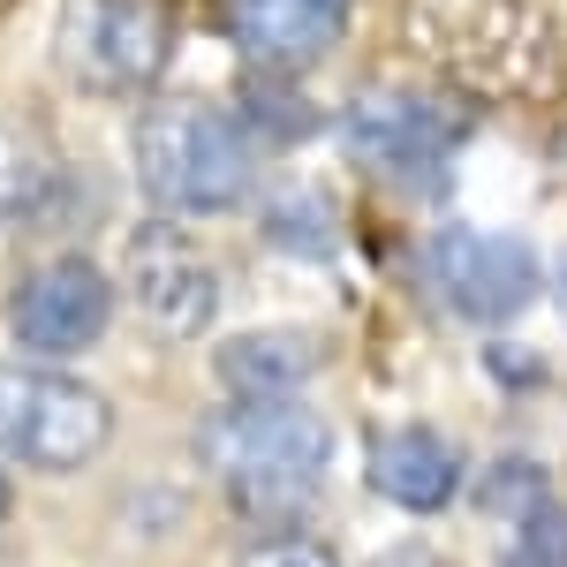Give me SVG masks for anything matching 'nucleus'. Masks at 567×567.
I'll return each instance as SVG.
<instances>
[{
  "label": "nucleus",
  "mask_w": 567,
  "mask_h": 567,
  "mask_svg": "<svg viewBox=\"0 0 567 567\" xmlns=\"http://www.w3.org/2000/svg\"><path fill=\"white\" fill-rule=\"evenodd\" d=\"M197 454L205 470L227 484L235 507L250 515H288L303 507L318 477H326V454H333V432L326 416H310L296 393H272V401H235L219 409L213 424L197 432Z\"/></svg>",
  "instance_id": "1"
},
{
  "label": "nucleus",
  "mask_w": 567,
  "mask_h": 567,
  "mask_svg": "<svg viewBox=\"0 0 567 567\" xmlns=\"http://www.w3.org/2000/svg\"><path fill=\"white\" fill-rule=\"evenodd\" d=\"M130 159L136 182L159 213H235L258 182V159H250V136L235 130L219 106H197V99H159L144 106L130 130Z\"/></svg>",
  "instance_id": "2"
},
{
  "label": "nucleus",
  "mask_w": 567,
  "mask_h": 567,
  "mask_svg": "<svg viewBox=\"0 0 567 567\" xmlns=\"http://www.w3.org/2000/svg\"><path fill=\"white\" fill-rule=\"evenodd\" d=\"M416 39L477 91H553L560 53L537 0H416Z\"/></svg>",
  "instance_id": "3"
},
{
  "label": "nucleus",
  "mask_w": 567,
  "mask_h": 567,
  "mask_svg": "<svg viewBox=\"0 0 567 567\" xmlns=\"http://www.w3.org/2000/svg\"><path fill=\"white\" fill-rule=\"evenodd\" d=\"M106 439H114L106 393L45 363H0V462L69 477L106 454Z\"/></svg>",
  "instance_id": "4"
},
{
  "label": "nucleus",
  "mask_w": 567,
  "mask_h": 567,
  "mask_svg": "<svg viewBox=\"0 0 567 567\" xmlns=\"http://www.w3.org/2000/svg\"><path fill=\"white\" fill-rule=\"evenodd\" d=\"M167 45H175V23L159 0H69L53 23L61 69L106 99H130L152 84L167 69Z\"/></svg>",
  "instance_id": "5"
},
{
  "label": "nucleus",
  "mask_w": 567,
  "mask_h": 567,
  "mask_svg": "<svg viewBox=\"0 0 567 567\" xmlns=\"http://www.w3.org/2000/svg\"><path fill=\"white\" fill-rule=\"evenodd\" d=\"M424 272L446 296V310L477 318V326H499V318H523L537 303V250L523 235H492V227H439L432 250H424Z\"/></svg>",
  "instance_id": "6"
},
{
  "label": "nucleus",
  "mask_w": 567,
  "mask_h": 567,
  "mask_svg": "<svg viewBox=\"0 0 567 567\" xmlns=\"http://www.w3.org/2000/svg\"><path fill=\"white\" fill-rule=\"evenodd\" d=\"M122 288H130V303L144 310V326H159L167 341H197L219 318L213 258H205L182 227H167V219H152V227L130 235V250H122Z\"/></svg>",
  "instance_id": "7"
},
{
  "label": "nucleus",
  "mask_w": 567,
  "mask_h": 567,
  "mask_svg": "<svg viewBox=\"0 0 567 567\" xmlns=\"http://www.w3.org/2000/svg\"><path fill=\"white\" fill-rule=\"evenodd\" d=\"M114 318V288L91 258H53L39 272H23V288L8 296V326L16 341L39 355H76L106 333Z\"/></svg>",
  "instance_id": "8"
},
{
  "label": "nucleus",
  "mask_w": 567,
  "mask_h": 567,
  "mask_svg": "<svg viewBox=\"0 0 567 567\" xmlns=\"http://www.w3.org/2000/svg\"><path fill=\"white\" fill-rule=\"evenodd\" d=\"M341 136H349L355 159L379 167V175H424V167H439L454 152L462 114H446L424 91H363L349 106V122H341Z\"/></svg>",
  "instance_id": "9"
},
{
  "label": "nucleus",
  "mask_w": 567,
  "mask_h": 567,
  "mask_svg": "<svg viewBox=\"0 0 567 567\" xmlns=\"http://www.w3.org/2000/svg\"><path fill=\"white\" fill-rule=\"evenodd\" d=\"M235 16V45L265 61V69H303L341 39L349 0H227Z\"/></svg>",
  "instance_id": "10"
},
{
  "label": "nucleus",
  "mask_w": 567,
  "mask_h": 567,
  "mask_svg": "<svg viewBox=\"0 0 567 567\" xmlns=\"http://www.w3.org/2000/svg\"><path fill=\"white\" fill-rule=\"evenodd\" d=\"M371 492L393 499V507H409V515H432L454 499V484H462V462H454V446L424 424H401V432H379L371 439Z\"/></svg>",
  "instance_id": "11"
},
{
  "label": "nucleus",
  "mask_w": 567,
  "mask_h": 567,
  "mask_svg": "<svg viewBox=\"0 0 567 567\" xmlns=\"http://www.w3.org/2000/svg\"><path fill=\"white\" fill-rule=\"evenodd\" d=\"M318 371L303 333H243L219 349V386L235 401H272V393H303V379Z\"/></svg>",
  "instance_id": "12"
},
{
  "label": "nucleus",
  "mask_w": 567,
  "mask_h": 567,
  "mask_svg": "<svg viewBox=\"0 0 567 567\" xmlns=\"http://www.w3.org/2000/svg\"><path fill=\"white\" fill-rule=\"evenodd\" d=\"M53 197V159L23 130H0V219H31Z\"/></svg>",
  "instance_id": "13"
},
{
  "label": "nucleus",
  "mask_w": 567,
  "mask_h": 567,
  "mask_svg": "<svg viewBox=\"0 0 567 567\" xmlns=\"http://www.w3.org/2000/svg\"><path fill=\"white\" fill-rule=\"evenodd\" d=\"M507 529H515V537H507L499 567H567V507L553 499V492H545V499H529Z\"/></svg>",
  "instance_id": "14"
},
{
  "label": "nucleus",
  "mask_w": 567,
  "mask_h": 567,
  "mask_svg": "<svg viewBox=\"0 0 567 567\" xmlns=\"http://www.w3.org/2000/svg\"><path fill=\"white\" fill-rule=\"evenodd\" d=\"M235 567H341V553L326 537H258Z\"/></svg>",
  "instance_id": "15"
},
{
  "label": "nucleus",
  "mask_w": 567,
  "mask_h": 567,
  "mask_svg": "<svg viewBox=\"0 0 567 567\" xmlns=\"http://www.w3.org/2000/svg\"><path fill=\"white\" fill-rule=\"evenodd\" d=\"M484 499H492V507H515V515H523L529 499H545V477H537L529 462H499V477L484 484Z\"/></svg>",
  "instance_id": "16"
},
{
  "label": "nucleus",
  "mask_w": 567,
  "mask_h": 567,
  "mask_svg": "<svg viewBox=\"0 0 567 567\" xmlns=\"http://www.w3.org/2000/svg\"><path fill=\"white\" fill-rule=\"evenodd\" d=\"M0 523H8V470H0Z\"/></svg>",
  "instance_id": "17"
},
{
  "label": "nucleus",
  "mask_w": 567,
  "mask_h": 567,
  "mask_svg": "<svg viewBox=\"0 0 567 567\" xmlns=\"http://www.w3.org/2000/svg\"><path fill=\"white\" fill-rule=\"evenodd\" d=\"M560 310H567V265H560Z\"/></svg>",
  "instance_id": "18"
}]
</instances>
